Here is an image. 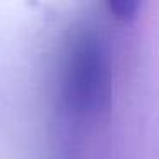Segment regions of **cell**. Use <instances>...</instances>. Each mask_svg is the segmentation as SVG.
Listing matches in <instances>:
<instances>
[{
  "label": "cell",
  "instance_id": "obj_2",
  "mask_svg": "<svg viewBox=\"0 0 159 159\" xmlns=\"http://www.w3.org/2000/svg\"><path fill=\"white\" fill-rule=\"evenodd\" d=\"M108 9L120 21H130L137 16V11L140 9V2H135V0H115V2L108 4Z\"/></svg>",
  "mask_w": 159,
  "mask_h": 159
},
{
  "label": "cell",
  "instance_id": "obj_1",
  "mask_svg": "<svg viewBox=\"0 0 159 159\" xmlns=\"http://www.w3.org/2000/svg\"><path fill=\"white\" fill-rule=\"evenodd\" d=\"M63 93L69 106L84 115H96L110 104V58L96 33H80L70 46Z\"/></svg>",
  "mask_w": 159,
  "mask_h": 159
}]
</instances>
